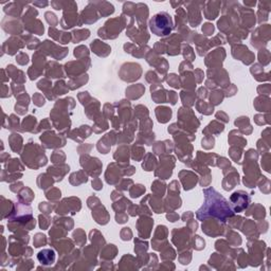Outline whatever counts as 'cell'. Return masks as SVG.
Returning <instances> with one entry per match:
<instances>
[{
	"mask_svg": "<svg viewBox=\"0 0 271 271\" xmlns=\"http://www.w3.org/2000/svg\"><path fill=\"white\" fill-rule=\"evenodd\" d=\"M203 193L205 195V201L197 212L198 219L204 220L210 216H213L217 217L221 221H226L228 217L233 215L229 202L220 196L214 189H206L203 191Z\"/></svg>",
	"mask_w": 271,
	"mask_h": 271,
	"instance_id": "cell-1",
	"label": "cell"
},
{
	"mask_svg": "<svg viewBox=\"0 0 271 271\" xmlns=\"http://www.w3.org/2000/svg\"><path fill=\"white\" fill-rule=\"evenodd\" d=\"M150 29L153 34L164 37L171 34L174 29L172 16L166 12H160L155 14L150 20Z\"/></svg>",
	"mask_w": 271,
	"mask_h": 271,
	"instance_id": "cell-2",
	"label": "cell"
},
{
	"mask_svg": "<svg viewBox=\"0 0 271 271\" xmlns=\"http://www.w3.org/2000/svg\"><path fill=\"white\" fill-rule=\"evenodd\" d=\"M230 202L232 203L234 212H242L250 203V196L244 191H237V192L233 193L230 197Z\"/></svg>",
	"mask_w": 271,
	"mask_h": 271,
	"instance_id": "cell-3",
	"label": "cell"
},
{
	"mask_svg": "<svg viewBox=\"0 0 271 271\" xmlns=\"http://www.w3.org/2000/svg\"><path fill=\"white\" fill-rule=\"evenodd\" d=\"M37 259L43 265H52L55 260V253L51 249H45L37 254Z\"/></svg>",
	"mask_w": 271,
	"mask_h": 271,
	"instance_id": "cell-4",
	"label": "cell"
},
{
	"mask_svg": "<svg viewBox=\"0 0 271 271\" xmlns=\"http://www.w3.org/2000/svg\"><path fill=\"white\" fill-rule=\"evenodd\" d=\"M202 31L204 32L205 35H211L213 33V31H214V27H213V25L205 24L202 27Z\"/></svg>",
	"mask_w": 271,
	"mask_h": 271,
	"instance_id": "cell-5",
	"label": "cell"
}]
</instances>
